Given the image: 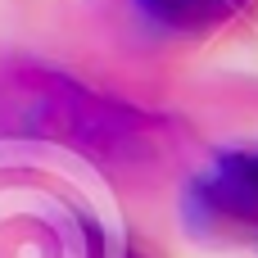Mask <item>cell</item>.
I'll return each instance as SVG.
<instances>
[{
  "label": "cell",
  "mask_w": 258,
  "mask_h": 258,
  "mask_svg": "<svg viewBox=\"0 0 258 258\" xmlns=\"http://www.w3.org/2000/svg\"><path fill=\"white\" fill-rule=\"evenodd\" d=\"M181 222L200 245L258 254V145H231L181 190Z\"/></svg>",
  "instance_id": "obj_1"
},
{
  "label": "cell",
  "mask_w": 258,
  "mask_h": 258,
  "mask_svg": "<svg viewBox=\"0 0 258 258\" xmlns=\"http://www.w3.org/2000/svg\"><path fill=\"white\" fill-rule=\"evenodd\" d=\"M154 27L177 36H213L258 23V0H132Z\"/></svg>",
  "instance_id": "obj_2"
}]
</instances>
